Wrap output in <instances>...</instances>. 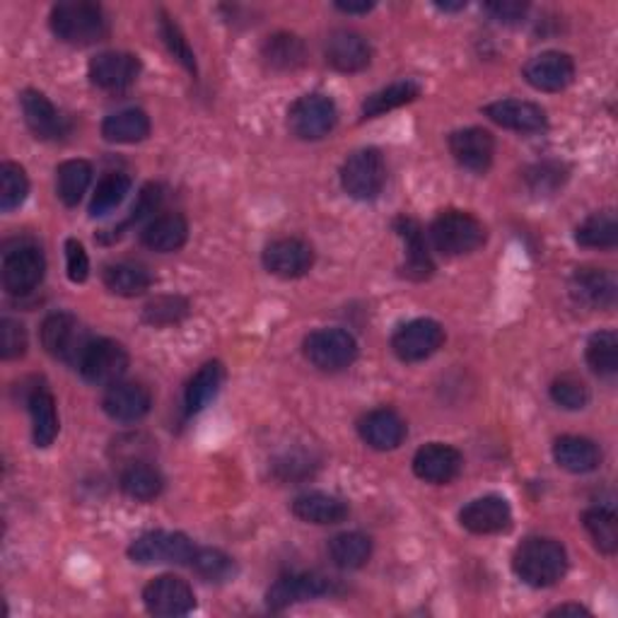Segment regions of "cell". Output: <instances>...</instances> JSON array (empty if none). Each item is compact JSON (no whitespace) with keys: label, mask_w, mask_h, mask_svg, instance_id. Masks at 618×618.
I'll return each mask as SVG.
<instances>
[{"label":"cell","mask_w":618,"mask_h":618,"mask_svg":"<svg viewBox=\"0 0 618 618\" xmlns=\"http://www.w3.org/2000/svg\"><path fill=\"white\" fill-rule=\"evenodd\" d=\"M512 570L529 588H554L568 572V554L560 541L546 536H532L517 546L512 556Z\"/></svg>","instance_id":"obj_1"},{"label":"cell","mask_w":618,"mask_h":618,"mask_svg":"<svg viewBox=\"0 0 618 618\" xmlns=\"http://www.w3.org/2000/svg\"><path fill=\"white\" fill-rule=\"evenodd\" d=\"M51 29L71 47H90L107 37V17L95 3L71 0L51 10Z\"/></svg>","instance_id":"obj_2"},{"label":"cell","mask_w":618,"mask_h":618,"mask_svg":"<svg viewBox=\"0 0 618 618\" xmlns=\"http://www.w3.org/2000/svg\"><path fill=\"white\" fill-rule=\"evenodd\" d=\"M430 239L445 257H464L477 251L485 242V227L479 218L464 211L440 213L430 225Z\"/></svg>","instance_id":"obj_3"},{"label":"cell","mask_w":618,"mask_h":618,"mask_svg":"<svg viewBox=\"0 0 618 618\" xmlns=\"http://www.w3.org/2000/svg\"><path fill=\"white\" fill-rule=\"evenodd\" d=\"M92 344L81 319L71 312H53L41 324V346L51 358H57L65 366L77 368L85 356L87 346Z\"/></svg>","instance_id":"obj_4"},{"label":"cell","mask_w":618,"mask_h":618,"mask_svg":"<svg viewBox=\"0 0 618 618\" xmlns=\"http://www.w3.org/2000/svg\"><path fill=\"white\" fill-rule=\"evenodd\" d=\"M386 184V164L380 150L362 148L341 168V186L356 201H374Z\"/></svg>","instance_id":"obj_5"},{"label":"cell","mask_w":618,"mask_h":618,"mask_svg":"<svg viewBox=\"0 0 618 618\" xmlns=\"http://www.w3.org/2000/svg\"><path fill=\"white\" fill-rule=\"evenodd\" d=\"M305 358L322 372H341L358 358V341L346 329H317L305 338Z\"/></svg>","instance_id":"obj_6"},{"label":"cell","mask_w":618,"mask_h":618,"mask_svg":"<svg viewBox=\"0 0 618 618\" xmlns=\"http://www.w3.org/2000/svg\"><path fill=\"white\" fill-rule=\"evenodd\" d=\"M194 554V541L182 532H148L128 546V558L140 566H152V563L191 566Z\"/></svg>","instance_id":"obj_7"},{"label":"cell","mask_w":618,"mask_h":618,"mask_svg":"<svg viewBox=\"0 0 618 618\" xmlns=\"http://www.w3.org/2000/svg\"><path fill=\"white\" fill-rule=\"evenodd\" d=\"M338 121V109L334 104V99H329L326 95H305L300 99H295V104L288 112V126L293 131V136L300 140H322L326 138L331 131H334Z\"/></svg>","instance_id":"obj_8"},{"label":"cell","mask_w":618,"mask_h":618,"mask_svg":"<svg viewBox=\"0 0 618 618\" xmlns=\"http://www.w3.org/2000/svg\"><path fill=\"white\" fill-rule=\"evenodd\" d=\"M44 273H47V259L35 245H20L3 254V288L8 295H32L41 285Z\"/></svg>","instance_id":"obj_9"},{"label":"cell","mask_w":618,"mask_h":618,"mask_svg":"<svg viewBox=\"0 0 618 618\" xmlns=\"http://www.w3.org/2000/svg\"><path fill=\"white\" fill-rule=\"evenodd\" d=\"M77 370L90 384L112 386L124 380L128 370V353L112 338H92Z\"/></svg>","instance_id":"obj_10"},{"label":"cell","mask_w":618,"mask_h":618,"mask_svg":"<svg viewBox=\"0 0 618 618\" xmlns=\"http://www.w3.org/2000/svg\"><path fill=\"white\" fill-rule=\"evenodd\" d=\"M445 329L435 319H413L394 331L392 350L404 362H421L443 348Z\"/></svg>","instance_id":"obj_11"},{"label":"cell","mask_w":618,"mask_h":618,"mask_svg":"<svg viewBox=\"0 0 618 618\" xmlns=\"http://www.w3.org/2000/svg\"><path fill=\"white\" fill-rule=\"evenodd\" d=\"M143 604H146V609L152 616H186L194 611L196 594L186 580L176 576H160L146 584V590H143Z\"/></svg>","instance_id":"obj_12"},{"label":"cell","mask_w":618,"mask_h":618,"mask_svg":"<svg viewBox=\"0 0 618 618\" xmlns=\"http://www.w3.org/2000/svg\"><path fill=\"white\" fill-rule=\"evenodd\" d=\"M261 261L267 271L279 275V279H302V275L314 267V249L309 247L305 239L283 237L271 242V245L263 249Z\"/></svg>","instance_id":"obj_13"},{"label":"cell","mask_w":618,"mask_h":618,"mask_svg":"<svg viewBox=\"0 0 618 618\" xmlns=\"http://www.w3.org/2000/svg\"><path fill=\"white\" fill-rule=\"evenodd\" d=\"M140 73V61L134 53L124 51H104L99 53L87 65V75H90V83L99 90L107 92H121L136 83V77Z\"/></svg>","instance_id":"obj_14"},{"label":"cell","mask_w":618,"mask_h":618,"mask_svg":"<svg viewBox=\"0 0 618 618\" xmlns=\"http://www.w3.org/2000/svg\"><path fill=\"white\" fill-rule=\"evenodd\" d=\"M524 81L539 92H560L576 81V61L563 51H544L527 61Z\"/></svg>","instance_id":"obj_15"},{"label":"cell","mask_w":618,"mask_h":618,"mask_svg":"<svg viewBox=\"0 0 618 618\" xmlns=\"http://www.w3.org/2000/svg\"><path fill=\"white\" fill-rule=\"evenodd\" d=\"M22 116H25V124L29 126L32 134L39 140H61L69 136L71 124L57 107H53L51 99L37 92V90H25L22 92Z\"/></svg>","instance_id":"obj_16"},{"label":"cell","mask_w":618,"mask_h":618,"mask_svg":"<svg viewBox=\"0 0 618 618\" xmlns=\"http://www.w3.org/2000/svg\"><path fill=\"white\" fill-rule=\"evenodd\" d=\"M331 592V580L314 576V572H295L275 580L267 592V604L271 611H283L293 604L324 597Z\"/></svg>","instance_id":"obj_17"},{"label":"cell","mask_w":618,"mask_h":618,"mask_svg":"<svg viewBox=\"0 0 618 618\" xmlns=\"http://www.w3.org/2000/svg\"><path fill=\"white\" fill-rule=\"evenodd\" d=\"M459 522L471 534H503L512 527L510 503L500 495H483V498L471 500L459 512Z\"/></svg>","instance_id":"obj_18"},{"label":"cell","mask_w":618,"mask_h":618,"mask_svg":"<svg viewBox=\"0 0 618 618\" xmlns=\"http://www.w3.org/2000/svg\"><path fill=\"white\" fill-rule=\"evenodd\" d=\"M464 467V457L457 447L430 443L416 452L413 473L425 483L447 485L455 481Z\"/></svg>","instance_id":"obj_19"},{"label":"cell","mask_w":618,"mask_h":618,"mask_svg":"<svg viewBox=\"0 0 618 618\" xmlns=\"http://www.w3.org/2000/svg\"><path fill=\"white\" fill-rule=\"evenodd\" d=\"M449 152L464 170L483 174L491 170L495 154V138L485 128H461L449 136Z\"/></svg>","instance_id":"obj_20"},{"label":"cell","mask_w":618,"mask_h":618,"mask_svg":"<svg viewBox=\"0 0 618 618\" xmlns=\"http://www.w3.org/2000/svg\"><path fill=\"white\" fill-rule=\"evenodd\" d=\"M152 396L138 382H116L107 390L102 408L116 423H136L150 413Z\"/></svg>","instance_id":"obj_21"},{"label":"cell","mask_w":618,"mask_h":618,"mask_svg":"<svg viewBox=\"0 0 618 618\" xmlns=\"http://www.w3.org/2000/svg\"><path fill=\"white\" fill-rule=\"evenodd\" d=\"M483 114L517 134H539L548 124L544 109L534 102H524V99H498V102L485 104Z\"/></svg>","instance_id":"obj_22"},{"label":"cell","mask_w":618,"mask_h":618,"mask_svg":"<svg viewBox=\"0 0 618 618\" xmlns=\"http://www.w3.org/2000/svg\"><path fill=\"white\" fill-rule=\"evenodd\" d=\"M372 61L370 41L350 29H338L326 39V63L338 73H360Z\"/></svg>","instance_id":"obj_23"},{"label":"cell","mask_w":618,"mask_h":618,"mask_svg":"<svg viewBox=\"0 0 618 618\" xmlns=\"http://www.w3.org/2000/svg\"><path fill=\"white\" fill-rule=\"evenodd\" d=\"M362 443L378 452H392L404 443L406 423L394 408H374L358 421Z\"/></svg>","instance_id":"obj_24"},{"label":"cell","mask_w":618,"mask_h":618,"mask_svg":"<svg viewBox=\"0 0 618 618\" xmlns=\"http://www.w3.org/2000/svg\"><path fill=\"white\" fill-rule=\"evenodd\" d=\"M616 279L604 269H578L570 279V295L590 309H611L616 305Z\"/></svg>","instance_id":"obj_25"},{"label":"cell","mask_w":618,"mask_h":618,"mask_svg":"<svg viewBox=\"0 0 618 618\" xmlns=\"http://www.w3.org/2000/svg\"><path fill=\"white\" fill-rule=\"evenodd\" d=\"M394 230L406 245V261L401 267V273L411 281H428L435 271V263H433V257H430V251H428L421 225H418L413 218L399 215L394 220Z\"/></svg>","instance_id":"obj_26"},{"label":"cell","mask_w":618,"mask_h":618,"mask_svg":"<svg viewBox=\"0 0 618 618\" xmlns=\"http://www.w3.org/2000/svg\"><path fill=\"white\" fill-rule=\"evenodd\" d=\"M189 237V223L180 213H164L152 218L150 223L143 227L140 242L143 247L158 254H172L180 251Z\"/></svg>","instance_id":"obj_27"},{"label":"cell","mask_w":618,"mask_h":618,"mask_svg":"<svg viewBox=\"0 0 618 618\" xmlns=\"http://www.w3.org/2000/svg\"><path fill=\"white\" fill-rule=\"evenodd\" d=\"M293 515L302 522L326 527V524L344 522L348 517V505L341 498H336V495L314 491V493H305L300 495V498H295Z\"/></svg>","instance_id":"obj_28"},{"label":"cell","mask_w":618,"mask_h":618,"mask_svg":"<svg viewBox=\"0 0 618 618\" xmlns=\"http://www.w3.org/2000/svg\"><path fill=\"white\" fill-rule=\"evenodd\" d=\"M554 459L560 469L570 473H590L600 467L602 452L588 437L563 435L554 445Z\"/></svg>","instance_id":"obj_29"},{"label":"cell","mask_w":618,"mask_h":618,"mask_svg":"<svg viewBox=\"0 0 618 618\" xmlns=\"http://www.w3.org/2000/svg\"><path fill=\"white\" fill-rule=\"evenodd\" d=\"M29 416H32V437H35L37 447H51L53 440L59 437V411H57V399L49 390L37 386L35 392L29 394L27 399Z\"/></svg>","instance_id":"obj_30"},{"label":"cell","mask_w":618,"mask_h":618,"mask_svg":"<svg viewBox=\"0 0 618 618\" xmlns=\"http://www.w3.org/2000/svg\"><path fill=\"white\" fill-rule=\"evenodd\" d=\"M102 136L109 143H140L150 136V116L143 109H121L102 121Z\"/></svg>","instance_id":"obj_31"},{"label":"cell","mask_w":618,"mask_h":618,"mask_svg":"<svg viewBox=\"0 0 618 618\" xmlns=\"http://www.w3.org/2000/svg\"><path fill=\"white\" fill-rule=\"evenodd\" d=\"M223 382H225L223 362L218 360L206 362V366L189 380V384H186V394H184L186 413L194 416L198 411H203V408L215 399Z\"/></svg>","instance_id":"obj_32"},{"label":"cell","mask_w":618,"mask_h":618,"mask_svg":"<svg viewBox=\"0 0 618 618\" xmlns=\"http://www.w3.org/2000/svg\"><path fill=\"white\" fill-rule=\"evenodd\" d=\"M102 281L107 285V291H112L114 295L138 297L150 288L152 275L146 267H140L136 261H116L104 267Z\"/></svg>","instance_id":"obj_33"},{"label":"cell","mask_w":618,"mask_h":618,"mask_svg":"<svg viewBox=\"0 0 618 618\" xmlns=\"http://www.w3.org/2000/svg\"><path fill=\"white\" fill-rule=\"evenodd\" d=\"M261 57L273 71H295L305 63L307 51L300 37L288 35V32H279V35L263 41Z\"/></svg>","instance_id":"obj_34"},{"label":"cell","mask_w":618,"mask_h":618,"mask_svg":"<svg viewBox=\"0 0 618 618\" xmlns=\"http://www.w3.org/2000/svg\"><path fill=\"white\" fill-rule=\"evenodd\" d=\"M92 164L85 160H65L57 170V191L63 206L75 208L90 189Z\"/></svg>","instance_id":"obj_35"},{"label":"cell","mask_w":618,"mask_h":618,"mask_svg":"<svg viewBox=\"0 0 618 618\" xmlns=\"http://www.w3.org/2000/svg\"><path fill=\"white\" fill-rule=\"evenodd\" d=\"M421 97V85L413 81H399L382 87V90L372 92L366 102H362V119H378L392 109H399L413 99Z\"/></svg>","instance_id":"obj_36"},{"label":"cell","mask_w":618,"mask_h":618,"mask_svg":"<svg viewBox=\"0 0 618 618\" xmlns=\"http://www.w3.org/2000/svg\"><path fill=\"white\" fill-rule=\"evenodd\" d=\"M329 556L341 570H358L372 556V541L360 532L336 534L329 541Z\"/></svg>","instance_id":"obj_37"},{"label":"cell","mask_w":618,"mask_h":618,"mask_svg":"<svg viewBox=\"0 0 618 618\" xmlns=\"http://www.w3.org/2000/svg\"><path fill=\"white\" fill-rule=\"evenodd\" d=\"M162 473L150 467V464H131V467H126L124 473H121V491L138 503L154 500L162 493Z\"/></svg>","instance_id":"obj_38"},{"label":"cell","mask_w":618,"mask_h":618,"mask_svg":"<svg viewBox=\"0 0 618 618\" xmlns=\"http://www.w3.org/2000/svg\"><path fill=\"white\" fill-rule=\"evenodd\" d=\"M576 242L588 249H614L618 245V220L611 211L584 218L576 230Z\"/></svg>","instance_id":"obj_39"},{"label":"cell","mask_w":618,"mask_h":618,"mask_svg":"<svg viewBox=\"0 0 618 618\" xmlns=\"http://www.w3.org/2000/svg\"><path fill=\"white\" fill-rule=\"evenodd\" d=\"M131 191V176L124 172H109L102 176L97 184V189L92 194L90 201V215L92 218H104L116 208L124 203V198Z\"/></svg>","instance_id":"obj_40"},{"label":"cell","mask_w":618,"mask_h":618,"mask_svg":"<svg viewBox=\"0 0 618 618\" xmlns=\"http://www.w3.org/2000/svg\"><path fill=\"white\" fill-rule=\"evenodd\" d=\"M582 524L602 554L614 556L618 551V520L606 507H592L582 515Z\"/></svg>","instance_id":"obj_41"},{"label":"cell","mask_w":618,"mask_h":618,"mask_svg":"<svg viewBox=\"0 0 618 618\" xmlns=\"http://www.w3.org/2000/svg\"><path fill=\"white\" fill-rule=\"evenodd\" d=\"M588 366L602 374L611 378L618 370V336L614 331H597L588 341Z\"/></svg>","instance_id":"obj_42"},{"label":"cell","mask_w":618,"mask_h":618,"mask_svg":"<svg viewBox=\"0 0 618 618\" xmlns=\"http://www.w3.org/2000/svg\"><path fill=\"white\" fill-rule=\"evenodd\" d=\"M29 180L15 162L0 164V211L10 213L27 201Z\"/></svg>","instance_id":"obj_43"},{"label":"cell","mask_w":618,"mask_h":618,"mask_svg":"<svg viewBox=\"0 0 618 618\" xmlns=\"http://www.w3.org/2000/svg\"><path fill=\"white\" fill-rule=\"evenodd\" d=\"M191 568L208 582H227L235 576V560L218 548H196Z\"/></svg>","instance_id":"obj_44"},{"label":"cell","mask_w":618,"mask_h":618,"mask_svg":"<svg viewBox=\"0 0 618 618\" xmlns=\"http://www.w3.org/2000/svg\"><path fill=\"white\" fill-rule=\"evenodd\" d=\"M551 399L566 411H580L590 404V386L576 374H563L551 384Z\"/></svg>","instance_id":"obj_45"},{"label":"cell","mask_w":618,"mask_h":618,"mask_svg":"<svg viewBox=\"0 0 618 618\" xmlns=\"http://www.w3.org/2000/svg\"><path fill=\"white\" fill-rule=\"evenodd\" d=\"M186 314H189V302L182 300V297H158L146 307L143 319L152 326H170L182 322Z\"/></svg>","instance_id":"obj_46"},{"label":"cell","mask_w":618,"mask_h":618,"mask_svg":"<svg viewBox=\"0 0 618 618\" xmlns=\"http://www.w3.org/2000/svg\"><path fill=\"white\" fill-rule=\"evenodd\" d=\"M160 29H162V39L164 44H168V49L172 57L180 61L186 71H189L191 75H196V59H194V51L189 47V41H186V37L182 35V29L176 22L170 17V15H164L162 13V20H160Z\"/></svg>","instance_id":"obj_47"},{"label":"cell","mask_w":618,"mask_h":618,"mask_svg":"<svg viewBox=\"0 0 618 618\" xmlns=\"http://www.w3.org/2000/svg\"><path fill=\"white\" fill-rule=\"evenodd\" d=\"M27 329L17 319H3L0 322V356L3 360H15L27 353Z\"/></svg>","instance_id":"obj_48"},{"label":"cell","mask_w":618,"mask_h":618,"mask_svg":"<svg viewBox=\"0 0 618 618\" xmlns=\"http://www.w3.org/2000/svg\"><path fill=\"white\" fill-rule=\"evenodd\" d=\"M527 180L536 194H551V191H556L563 182H566V172H563L560 164L544 162V164H536L534 170H529Z\"/></svg>","instance_id":"obj_49"},{"label":"cell","mask_w":618,"mask_h":618,"mask_svg":"<svg viewBox=\"0 0 618 618\" xmlns=\"http://www.w3.org/2000/svg\"><path fill=\"white\" fill-rule=\"evenodd\" d=\"M65 271H69V279L73 283H85L87 275H90V257H87L83 242H65Z\"/></svg>","instance_id":"obj_50"},{"label":"cell","mask_w":618,"mask_h":618,"mask_svg":"<svg viewBox=\"0 0 618 618\" xmlns=\"http://www.w3.org/2000/svg\"><path fill=\"white\" fill-rule=\"evenodd\" d=\"M160 203H162V189L158 184H148L146 189L138 194V201L134 203V208H131V215L126 218V223L121 225V230L136 225L140 223V220H146L150 213L158 211Z\"/></svg>","instance_id":"obj_51"},{"label":"cell","mask_w":618,"mask_h":618,"mask_svg":"<svg viewBox=\"0 0 618 618\" xmlns=\"http://www.w3.org/2000/svg\"><path fill=\"white\" fill-rule=\"evenodd\" d=\"M485 13H489L493 20L503 22V25H517V22L524 20L527 5L517 3V0H498V3L485 5Z\"/></svg>","instance_id":"obj_52"},{"label":"cell","mask_w":618,"mask_h":618,"mask_svg":"<svg viewBox=\"0 0 618 618\" xmlns=\"http://www.w3.org/2000/svg\"><path fill=\"white\" fill-rule=\"evenodd\" d=\"M336 8L341 10V13H348V15H368L374 8V3L362 0V3H336Z\"/></svg>","instance_id":"obj_53"},{"label":"cell","mask_w":618,"mask_h":618,"mask_svg":"<svg viewBox=\"0 0 618 618\" xmlns=\"http://www.w3.org/2000/svg\"><path fill=\"white\" fill-rule=\"evenodd\" d=\"M566 614H576V616H580V614H590V611H588V609H582V606H576V604L558 606V609L551 611V616H566Z\"/></svg>","instance_id":"obj_54"},{"label":"cell","mask_w":618,"mask_h":618,"mask_svg":"<svg viewBox=\"0 0 618 618\" xmlns=\"http://www.w3.org/2000/svg\"><path fill=\"white\" fill-rule=\"evenodd\" d=\"M440 10H445V13H457V10H464L467 8V3L464 0H459V3H435Z\"/></svg>","instance_id":"obj_55"}]
</instances>
